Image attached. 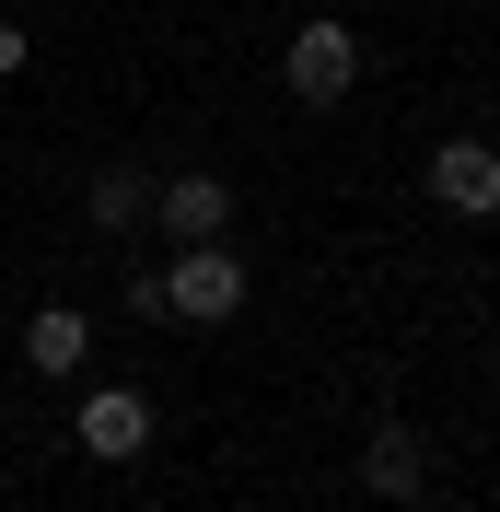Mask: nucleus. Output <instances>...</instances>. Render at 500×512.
<instances>
[{
	"instance_id": "obj_1",
	"label": "nucleus",
	"mask_w": 500,
	"mask_h": 512,
	"mask_svg": "<svg viewBox=\"0 0 500 512\" xmlns=\"http://www.w3.org/2000/svg\"><path fill=\"white\" fill-rule=\"evenodd\" d=\"M152 315H175V326H221V315H245V256H233V245H187V256L152 280Z\"/></svg>"
},
{
	"instance_id": "obj_2",
	"label": "nucleus",
	"mask_w": 500,
	"mask_h": 512,
	"mask_svg": "<svg viewBox=\"0 0 500 512\" xmlns=\"http://www.w3.org/2000/svg\"><path fill=\"white\" fill-rule=\"evenodd\" d=\"M431 210H454V222H489L500 210V152L489 140H442L431 152Z\"/></svg>"
},
{
	"instance_id": "obj_3",
	"label": "nucleus",
	"mask_w": 500,
	"mask_h": 512,
	"mask_svg": "<svg viewBox=\"0 0 500 512\" xmlns=\"http://www.w3.org/2000/svg\"><path fill=\"white\" fill-rule=\"evenodd\" d=\"M349 82H361V35H349V24H303V35H291V94H303V105H338Z\"/></svg>"
},
{
	"instance_id": "obj_4",
	"label": "nucleus",
	"mask_w": 500,
	"mask_h": 512,
	"mask_svg": "<svg viewBox=\"0 0 500 512\" xmlns=\"http://www.w3.org/2000/svg\"><path fill=\"white\" fill-rule=\"evenodd\" d=\"M140 443H152V396H140V384H105V396H82V454L128 466Z\"/></svg>"
},
{
	"instance_id": "obj_5",
	"label": "nucleus",
	"mask_w": 500,
	"mask_h": 512,
	"mask_svg": "<svg viewBox=\"0 0 500 512\" xmlns=\"http://www.w3.org/2000/svg\"><path fill=\"white\" fill-rule=\"evenodd\" d=\"M152 222L175 233V245H221V222H233V187H221V175H175V187L152 198Z\"/></svg>"
},
{
	"instance_id": "obj_6",
	"label": "nucleus",
	"mask_w": 500,
	"mask_h": 512,
	"mask_svg": "<svg viewBox=\"0 0 500 512\" xmlns=\"http://www.w3.org/2000/svg\"><path fill=\"white\" fill-rule=\"evenodd\" d=\"M24 361H35L47 384H70L82 361H94V315H70V303H47V315L24 326Z\"/></svg>"
},
{
	"instance_id": "obj_7",
	"label": "nucleus",
	"mask_w": 500,
	"mask_h": 512,
	"mask_svg": "<svg viewBox=\"0 0 500 512\" xmlns=\"http://www.w3.org/2000/svg\"><path fill=\"white\" fill-rule=\"evenodd\" d=\"M419 466H431V454H419V431H396V419L361 443V489H373V501H407V489H419Z\"/></svg>"
},
{
	"instance_id": "obj_8",
	"label": "nucleus",
	"mask_w": 500,
	"mask_h": 512,
	"mask_svg": "<svg viewBox=\"0 0 500 512\" xmlns=\"http://www.w3.org/2000/svg\"><path fill=\"white\" fill-rule=\"evenodd\" d=\"M140 210H152V187H140L128 163H105V175H94V233H128Z\"/></svg>"
},
{
	"instance_id": "obj_9",
	"label": "nucleus",
	"mask_w": 500,
	"mask_h": 512,
	"mask_svg": "<svg viewBox=\"0 0 500 512\" xmlns=\"http://www.w3.org/2000/svg\"><path fill=\"white\" fill-rule=\"evenodd\" d=\"M0 70H24V24H12V12H0Z\"/></svg>"
}]
</instances>
